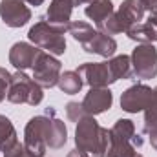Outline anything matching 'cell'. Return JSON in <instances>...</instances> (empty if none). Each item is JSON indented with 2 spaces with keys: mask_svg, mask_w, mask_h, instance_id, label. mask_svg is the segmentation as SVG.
<instances>
[{
  "mask_svg": "<svg viewBox=\"0 0 157 157\" xmlns=\"http://www.w3.org/2000/svg\"><path fill=\"white\" fill-rule=\"evenodd\" d=\"M146 20H150V22H154V24H157V6L150 11V17L146 18Z\"/></svg>",
  "mask_w": 157,
  "mask_h": 157,
  "instance_id": "f1b7e54d",
  "label": "cell"
},
{
  "mask_svg": "<svg viewBox=\"0 0 157 157\" xmlns=\"http://www.w3.org/2000/svg\"><path fill=\"white\" fill-rule=\"evenodd\" d=\"M68 33L75 40H78L80 44H86L88 40H91L95 37L97 29H93V26H90L88 22L77 20V22H70L68 24Z\"/></svg>",
  "mask_w": 157,
  "mask_h": 157,
  "instance_id": "7402d4cb",
  "label": "cell"
},
{
  "mask_svg": "<svg viewBox=\"0 0 157 157\" xmlns=\"http://www.w3.org/2000/svg\"><path fill=\"white\" fill-rule=\"evenodd\" d=\"M66 113H68V119L73 121V122H78L80 119H84L88 115V113L84 112V108H82V102H80V104H78V102H68Z\"/></svg>",
  "mask_w": 157,
  "mask_h": 157,
  "instance_id": "cb8c5ba5",
  "label": "cell"
},
{
  "mask_svg": "<svg viewBox=\"0 0 157 157\" xmlns=\"http://www.w3.org/2000/svg\"><path fill=\"white\" fill-rule=\"evenodd\" d=\"M132 157H143V155L141 154H135V155H132Z\"/></svg>",
  "mask_w": 157,
  "mask_h": 157,
  "instance_id": "d6a6232c",
  "label": "cell"
},
{
  "mask_svg": "<svg viewBox=\"0 0 157 157\" xmlns=\"http://www.w3.org/2000/svg\"><path fill=\"white\" fill-rule=\"evenodd\" d=\"M144 126H157V86L154 88V95L148 108L144 110Z\"/></svg>",
  "mask_w": 157,
  "mask_h": 157,
  "instance_id": "603a6c76",
  "label": "cell"
},
{
  "mask_svg": "<svg viewBox=\"0 0 157 157\" xmlns=\"http://www.w3.org/2000/svg\"><path fill=\"white\" fill-rule=\"evenodd\" d=\"M132 68L137 78L157 77V49L152 44H141L132 53Z\"/></svg>",
  "mask_w": 157,
  "mask_h": 157,
  "instance_id": "52a82bcc",
  "label": "cell"
},
{
  "mask_svg": "<svg viewBox=\"0 0 157 157\" xmlns=\"http://www.w3.org/2000/svg\"><path fill=\"white\" fill-rule=\"evenodd\" d=\"M0 18L9 28H22L31 20V11L22 0H2Z\"/></svg>",
  "mask_w": 157,
  "mask_h": 157,
  "instance_id": "30bf717a",
  "label": "cell"
},
{
  "mask_svg": "<svg viewBox=\"0 0 157 157\" xmlns=\"http://www.w3.org/2000/svg\"><path fill=\"white\" fill-rule=\"evenodd\" d=\"M60 70H62V64L53 55L40 49L33 62V80L40 88H53L59 82Z\"/></svg>",
  "mask_w": 157,
  "mask_h": 157,
  "instance_id": "8992f818",
  "label": "cell"
},
{
  "mask_svg": "<svg viewBox=\"0 0 157 157\" xmlns=\"http://www.w3.org/2000/svg\"><path fill=\"white\" fill-rule=\"evenodd\" d=\"M143 146V139L135 133V124L130 119H119L108 133L106 157H132Z\"/></svg>",
  "mask_w": 157,
  "mask_h": 157,
  "instance_id": "7a4b0ae2",
  "label": "cell"
},
{
  "mask_svg": "<svg viewBox=\"0 0 157 157\" xmlns=\"http://www.w3.org/2000/svg\"><path fill=\"white\" fill-rule=\"evenodd\" d=\"M126 35L132 40H137L141 44H152V42H157V24L146 20V22H139L135 26H132Z\"/></svg>",
  "mask_w": 157,
  "mask_h": 157,
  "instance_id": "e0dca14e",
  "label": "cell"
},
{
  "mask_svg": "<svg viewBox=\"0 0 157 157\" xmlns=\"http://www.w3.org/2000/svg\"><path fill=\"white\" fill-rule=\"evenodd\" d=\"M137 2H139L144 9H148V11H152V9L157 6V0H137Z\"/></svg>",
  "mask_w": 157,
  "mask_h": 157,
  "instance_id": "83f0119b",
  "label": "cell"
},
{
  "mask_svg": "<svg viewBox=\"0 0 157 157\" xmlns=\"http://www.w3.org/2000/svg\"><path fill=\"white\" fill-rule=\"evenodd\" d=\"M75 7V0H51L48 7V22L55 26H68L71 18V11Z\"/></svg>",
  "mask_w": 157,
  "mask_h": 157,
  "instance_id": "5bb4252c",
  "label": "cell"
},
{
  "mask_svg": "<svg viewBox=\"0 0 157 157\" xmlns=\"http://www.w3.org/2000/svg\"><path fill=\"white\" fill-rule=\"evenodd\" d=\"M51 121H49V130H48V139H46V144L53 150H59L66 144L68 141V130H66V124L60 121V119L55 117V110L48 108Z\"/></svg>",
  "mask_w": 157,
  "mask_h": 157,
  "instance_id": "2e32d148",
  "label": "cell"
},
{
  "mask_svg": "<svg viewBox=\"0 0 157 157\" xmlns=\"http://www.w3.org/2000/svg\"><path fill=\"white\" fill-rule=\"evenodd\" d=\"M93 0H75V6H80V4H91Z\"/></svg>",
  "mask_w": 157,
  "mask_h": 157,
  "instance_id": "4dcf8cb0",
  "label": "cell"
},
{
  "mask_svg": "<svg viewBox=\"0 0 157 157\" xmlns=\"http://www.w3.org/2000/svg\"><path fill=\"white\" fill-rule=\"evenodd\" d=\"M144 11H146V9H144L137 0H124V2L121 4V7L115 11V15H117V18L121 20V26H122L124 33H126L132 26L139 24V22L144 18Z\"/></svg>",
  "mask_w": 157,
  "mask_h": 157,
  "instance_id": "4fadbf2b",
  "label": "cell"
},
{
  "mask_svg": "<svg viewBox=\"0 0 157 157\" xmlns=\"http://www.w3.org/2000/svg\"><path fill=\"white\" fill-rule=\"evenodd\" d=\"M110 68L115 80L121 78H132L133 77V68H132V59L128 55H117L110 60Z\"/></svg>",
  "mask_w": 157,
  "mask_h": 157,
  "instance_id": "44dd1931",
  "label": "cell"
},
{
  "mask_svg": "<svg viewBox=\"0 0 157 157\" xmlns=\"http://www.w3.org/2000/svg\"><path fill=\"white\" fill-rule=\"evenodd\" d=\"M49 121L51 115L49 112H46V115H37V117L29 119V122L26 124L24 130V146L28 150V154L33 157H44L46 154V139H48V130H49Z\"/></svg>",
  "mask_w": 157,
  "mask_h": 157,
  "instance_id": "5b68a950",
  "label": "cell"
},
{
  "mask_svg": "<svg viewBox=\"0 0 157 157\" xmlns=\"http://www.w3.org/2000/svg\"><path fill=\"white\" fill-rule=\"evenodd\" d=\"M66 31H68V26H55V24H49L48 20H40L29 29L28 37L37 48L49 55H64Z\"/></svg>",
  "mask_w": 157,
  "mask_h": 157,
  "instance_id": "3957f363",
  "label": "cell"
},
{
  "mask_svg": "<svg viewBox=\"0 0 157 157\" xmlns=\"http://www.w3.org/2000/svg\"><path fill=\"white\" fill-rule=\"evenodd\" d=\"M18 143L15 126L6 115H0V152H9L15 144Z\"/></svg>",
  "mask_w": 157,
  "mask_h": 157,
  "instance_id": "d6986e66",
  "label": "cell"
},
{
  "mask_svg": "<svg viewBox=\"0 0 157 157\" xmlns=\"http://www.w3.org/2000/svg\"><path fill=\"white\" fill-rule=\"evenodd\" d=\"M39 51L40 48H37V46H31L28 42H17L9 49V62L17 70L24 71L28 68H33V62H35Z\"/></svg>",
  "mask_w": 157,
  "mask_h": 157,
  "instance_id": "7c38bea8",
  "label": "cell"
},
{
  "mask_svg": "<svg viewBox=\"0 0 157 157\" xmlns=\"http://www.w3.org/2000/svg\"><path fill=\"white\" fill-rule=\"evenodd\" d=\"M108 133L110 130L102 128L93 115L80 119L75 130V144L80 157H106Z\"/></svg>",
  "mask_w": 157,
  "mask_h": 157,
  "instance_id": "6da1fadb",
  "label": "cell"
},
{
  "mask_svg": "<svg viewBox=\"0 0 157 157\" xmlns=\"http://www.w3.org/2000/svg\"><path fill=\"white\" fill-rule=\"evenodd\" d=\"M82 84H84V80H82V77L78 75L77 71H64V73H60L59 82H57V86L60 88V91L66 93V95L78 93L80 88H82Z\"/></svg>",
  "mask_w": 157,
  "mask_h": 157,
  "instance_id": "ffe728a7",
  "label": "cell"
},
{
  "mask_svg": "<svg viewBox=\"0 0 157 157\" xmlns=\"http://www.w3.org/2000/svg\"><path fill=\"white\" fill-rule=\"evenodd\" d=\"M11 84V73L4 68H0V102L7 97V90Z\"/></svg>",
  "mask_w": 157,
  "mask_h": 157,
  "instance_id": "d4e9b609",
  "label": "cell"
},
{
  "mask_svg": "<svg viewBox=\"0 0 157 157\" xmlns=\"http://www.w3.org/2000/svg\"><path fill=\"white\" fill-rule=\"evenodd\" d=\"M77 73L90 88H108L110 84L117 82L112 73L110 60L108 62H84L77 68Z\"/></svg>",
  "mask_w": 157,
  "mask_h": 157,
  "instance_id": "ba28073f",
  "label": "cell"
},
{
  "mask_svg": "<svg viewBox=\"0 0 157 157\" xmlns=\"http://www.w3.org/2000/svg\"><path fill=\"white\" fill-rule=\"evenodd\" d=\"M68 157H80V154H78L77 150H73V152H70V154H68Z\"/></svg>",
  "mask_w": 157,
  "mask_h": 157,
  "instance_id": "1f68e13d",
  "label": "cell"
},
{
  "mask_svg": "<svg viewBox=\"0 0 157 157\" xmlns=\"http://www.w3.org/2000/svg\"><path fill=\"white\" fill-rule=\"evenodd\" d=\"M144 133H148L152 148L157 150V126H144Z\"/></svg>",
  "mask_w": 157,
  "mask_h": 157,
  "instance_id": "4316f807",
  "label": "cell"
},
{
  "mask_svg": "<svg viewBox=\"0 0 157 157\" xmlns=\"http://www.w3.org/2000/svg\"><path fill=\"white\" fill-rule=\"evenodd\" d=\"M152 95H154V88L146 84H135L121 95V108L128 113L144 112L152 101Z\"/></svg>",
  "mask_w": 157,
  "mask_h": 157,
  "instance_id": "9c48e42d",
  "label": "cell"
},
{
  "mask_svg": "<svg viewBox=\"0 0 157 157\" xmlns=\"http://www.w3.org/2000/svg\"><path fill=\"white\" fill-rule=\"evenodd\" d=\"M84 13L97 26V24H101L104 18H108L113 13V4H112V0H93L91 4H88V7L84 9Z\"/></svg>",
  "mask_w": 157,
  "mask_h": 157,
  "instance_id": "ac0fdd59",
  "label": "cell"
},
{
  "mask_svg": "<svg viewBox=\"0 0 157 157\" xmlns=\"http://www.w3.org/2000/svg\"><path fill=\"white\" fill-rule=\"evenodd\" d=\"M4 157H33L28 154V150H26V146L24 144H20V143H17L9 152H6Z\"/></svg>",
  "mask_w": 157,
  "mask_h": 157,
  "instance_id": "484cf974",
  "label": "cell"
},
{
  "mask_svg": "<svg viewBox=\"0 0 157 157\" xmlns=\"http://www.w3.org/2000/svg\"><path fill=\"white\" fill-rule=\"evenodd\" d=\"M82 48H84L86 53H95V55H101V57L108 59V57H113V53L117 49V42H115L113 37L97 31L93 39L88 40L86 44H82Z\"/></svg>",
  "mask_w": 157,
  "mask_h": 157,
  "instance_id": "9a60e30c",
  "label": "cell"
},
{
  "mask_svg": "<svg viewBox=\"0 0 157 157\" xmlns=\"http://www.w3.org/2000/svg\"><path fill=\"white\" fill-rule=\"evenodd\" d=\"M112 102H113V95L108 88H90V91L86 93V97L82 101V108L88 115L95 117V115L110 110Z\"/></svg>",
  "mask_w": 157,
  "mask_h": 157,
  "instance_id": "8fae6325",
  "label": "cell"
},
{
  "mask_svg": "<svg viewBox=\"0 0 157 157\" xmlns=\"http://www.w3.org/2000/svg\"><path fill=\"white\" fill-rule=\"evenodd\" d=\"M44 99L42 88L33 80V77H28L24 71H17L11 75V84L7 90V101L13 104H29L39 106Z\"/></svg>",
  "mask_w": 157,
  "mask_h": 157,
  "instance_id": "277c9868",
  "label": "cell"
},
{
  "mask_svg": "<svg viewBox=\"0 0 157 157\" xmlns=\"http://www.w3.org/2000/svg\"><path fill=\"white\" fill-rule=\"evenodd\" d=\"M22 2H28V4H31V6H42V4H44V0H22Z\"/></svg>",
  "mask_w": 157,
  "mask_h": 157,
  "instance_id": "f546056e",
  "label": "cell"
}]
</instances>
